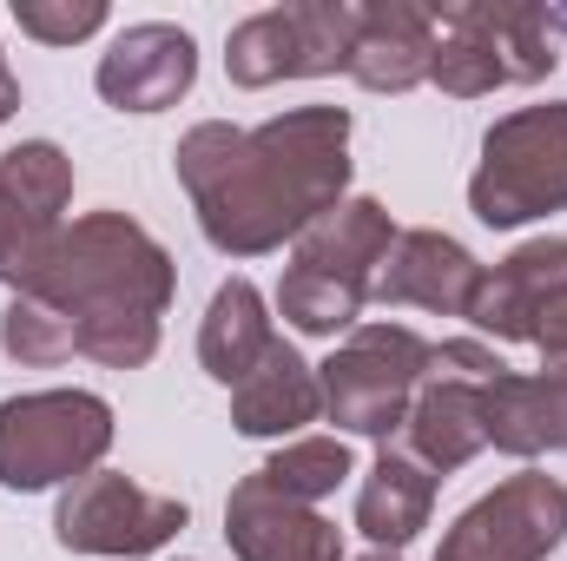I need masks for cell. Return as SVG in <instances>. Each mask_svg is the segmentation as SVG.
<instances>
[{
    "mask_svg": "<svg viewBox=\"0 0 567 561\" xmlns=\"http://www.w3.org/2000/svg\"><path fill=\"white\" fill-rule=\"evenodd\" d=\"M178 185L192 192L198 232L225 258H265L284 238H303L350 185V113L297 106L265 126L205 120L178 140Z\"/></svg>",
    "mask_w": 567,
    "mask_h": 561,
    "instance_id": "obj_1",
    "label": "cell"
},
{
    "mask_svg": "<svg viewBox=\"0 0 567 561\" xmlns=\"http://www.w3.org/2000/svg\"><path fill=\"white\" fill-rule=\"evenodd\" d=\"M13 297L53 304L73 324L80 357H93L106 370H140L158 350V317L172 304V258L140 218L93 212L53 238L47 265Z\"/></svg>",
    "mask_w": 567,
    "mask_h": 561,
    "instance_id": "obj_2",
    "label": "cell"
},
{
    "mask_svg": "<svg viewBox=\"0 0 567 561\" xmlns=\"http://www.w3.org/2000/svg\"><path fill=\"white\" fill-rule=\"evenodd\" d=\"M468 212L495 232L567 212V100L522 106L488 126L482 165L468 178Z\"/></svg>",
    "mask_w": 567,
    "mask_h": 561,
    "instance_id": "obj_3",
    "label": "cell"
},
{
    "mask_svg": "<svg viewBox=\"0 0 567 561\" xmlns=\"http://www.w3.org/2000/svg\"><path fill=\"white\" fill-rule=\"evenodd\" d=\"M113 449V410L93 390H33L0 404V489H53L100 469Z\"/></svg>",
    "mask_w": 567,
    "mask_h": 561,
    "instance_id": "obj_4",
    "label": "cell"
},
{
    "mask_svg": "<svg viewBox=\"0 0 567 561\" xmlns=\"http://www.w3.org/2000/svg\"><path fill=\"white\" fill-rule=\"evenodd\" d=\"M423 377H429V344L410 324H357L330 350V364H317L330 422H343L350 436H377V442H390L410 422Z\"/></svg>",
    "mask_w": 567,
    "mask_h": 561,
    "instance_id": "obj_5",
    "label": "cell"
},
{
    "mask_svg": "<svg viewBox=\"0 0 567 561\" xmlns=\"http://www.w3.org/2000/svg\"><path fill=\"white\" fill-rule=\"evenodd\" d=\"M185 502L178 496H152L133 476L120 469H93L80 476L60 509H53V536L60 549H80V555H158L178 529H185Z\"/></svg>",
    "mask_w": 567,
    "mask_h": 561,
    "instance_id": "obj_6",
    "label": "cell"
},
{
    "mask_svg": "<svg viewBox=\"0 0 567 561\" xmlns=\"http://www.w3.org/2000/svg\"><path fill=\"white\" fill-rule=\"evenodd\" d=\"M567 542V489L542 469L495 482L475 509L455 516L435 561H542Z\"/></svg>",
    "mask_w": 567,
    "mask_h": 561,
    "instance_id": "obj_7",
    "label": "cell"
},
{
    "mask_svg": "<svg viewBox=\"0 0 567 561\" xmlns=\"http://www.w3.org/2000/svg\"><path fill=\"white\" fill-rule=\"evenodd\" d=\"M73 198V159L53 140H27L0 159V284L27 290L66 232L60 212Z\"/></svg>",
    "mask_w": 567,
    "mask_h": 561,
    "instance_id": "obj_8",
    "label": "cell"
},
{
    "mask_svg": "<svg viewBox=\"0 0 567 561\" xmlns=\"http://www.w3.org/2000/svg\"><path fill=\"white\" fill-rule=\"evenodd\" d=\"M192 80H198V47H192V33L172 27V20H140V27H126V33L100 53V73H93L100 100L120 106V113H165V106H178V100L192 93Z\"/></svg>",
    "mask_w": 567,
    "mask_h": 561,
    "instance_id": "obj_9",
    "label": "cell"
},
{
    "mask_svg": "<svg viewBox=\"0 0 567 561\" xmlns=\"http://www.w3.org/2000/svg\"><path fill=\"white\" fill-rule=\"evenodd\" d=\"M225 542L238 561H343V529L310 502L278 496L265 476H245L225 502Z\"/></svg>",
    "mask_w": 567,
    "mask_h": 561,
    "instance_id": "obj_10",
    "label": "cell"
},
{
    "mask_svg": "<svg viewBox=\"0 0 567 561\" xmlns=\"http://www.w3.org/2000/svg\"><path fill=\"white\" fill-rule=\"evenodd\" d=\"M555 290H567V238H528L495 272H482L475 304H468V324L488 330V337H502V344H528Z\"/></svg>",
    "mask_w": 567,
    "mask_h": 561,
    "instance_id": "obj_11",
    "label": "cell"
},
{
    "mask_svg": "<svg viewBox=\"0 0 567 561\" xmlns=\"http://www.w3.org/2000/svg\"><path fill=\"white\" fill-rule=\"evenodd\" d=\"M475 284H482V265L468 258V245H455L442 232H396L370 297L416 304V310H435V317H468Z\"/></svg>",
    "mask_w": 567,
    "mask_h": 561,
    "instance_id": "obj_12",
    "label": "cell"
},
{
    "mask_svg": "<svg viewBox=\"0 0 567 561\" xmlns=\"http://www.w3.org/2000/svg\"><path fill=\"white\" fill-rule=\"evenodd\" d=\"M435 60V13L416 0H363L357 7V53L350 73L370 93H410Z\"/></svg>",
    "mask_w": 567,
    "mask_h": 561,
    "instance_id": "obj_13",
    "label": "cell"
},
{
    "mask_svg": "<svg viewBox=\"0 0 567 561\" xmlns=\"http://www.w3.org/2000/svg\"><path fill=\"white\" fill-rule=\"evenodd\" d=\"M403 449L423 462L429 476H455L468 469L482 449H488V429H482V384L468 377H423L410 422H403Z\"/></svg>",
    "mask_w": 567,
    "mask_h": 561,
    "instance_id": "obj_14",
    "label": "cell"
},
{
    "mask_svg": "<svg viewBox=\"0 0 567 561\" xmlns=\"http://www.w3.org/2000/svg\"><path fill=\"white\" fill-rule=\"evenodd\" d=\"M390 245H396L390 212H383L377 198H343V205H330V212L297 238V265H303V272H323V278H337V284L370 290L377 272H383V258H390Z\"/></svg>",
    "mask_w": 567,
    "mask_h": 561,
    "instance_id": "obj_15",
    "label": "cell"
},
{
    "mask_svg": "<svg viewBox=\"0 0 567 561\" xmlns=\"http://www.w3.org/2000/svg\"><path fill=\"white\" fill-rule=\"evenodd\" d=\"M429 509H435V476L403 449V442H383L377 469L363 476L357 489V529L377 542V549H410L429 529Z\"/></svg>",
    "mask_w": 567,
    "mask_h": 561,
    "instance_id": "obj_16",
    "label": "cell"
},
{
    "mask_svg": "<svg viewBox=\"0 0 567 561\" xmlns=\"http://www.w3.org/2000/svg\"><path fill=\"white\" fill-rule=\"evenodd\" d=\"M317 417H323V384H317V370L284 337L265 350V364L231 390L238 436H297L303 422H317Z\"/></svg>",
    "mask_w": 567,
    "mask_h": 561,
    "instance_id": "obj_17",
    "label": "cell"
},
{
    "mask_svg": "<svg viewBox=\"0 0 567 561\" xmlns=\"http://www.w3.org/2000/svg\"><path fill=\"white\" fill-rule=\"evenodd\" d=\"M271 344H278V330H271V317H265L258 284L251 278L218 284V297H212V310H205V330H198V357H205V370H212L225 390H238V384L265 364Z\"/></svg>",
    "mask_w": 567,
    "mask_h": 561,
    "instance_id": "obj_18",
    "label": "cell"
},
{
    "mask_svg": "<svg viewBox=\"0 0 567 561\" xmlns=\"http://www.w3.org/2000/svg\"><path fill=\"white\" fill-rule=\"evenodd\" d=\"M435 13V60H429V80L449 93V100H482L495 86H508L502 73V53L475 13V0H455V7H429Z\"/></svg>",
    "mask_w": 567,
    "mask_h": 561,
    "instance_id": "obj_19",
    "label": "cell"
},
{
    "mask_svg": "<svg viewBox=\"0 0 567 561\" xmlns=\"http://www.w3.org/2000/svg\"><path fill=\"white\" fill-rule=\"evenodd\" d=\"M225 73L231 86H278V80H303V40H297V13L271 7V13H251L231 27L225 40Z\"/></svg>",
    "mask_w": 567,
    "mask_h": 561,
    "instance_id": "obj_20",
    "label": "cell"
},
{
    "mask_svg": "<svg viewBox=\"0 0 567 561\" xmlns=\"http://www.w3.org/2000/svg\"><path fill=\"white\" fill-rule=\"evenodd\" d=\"M363 304H370V290L337 284V278H323V272H303V265H290V272H284V284H278L284 324H297L303 337H337V330H357Z\"/></svg>",
    "mask_w": 567,
    "mask_h": 561,
    "instance_id": "obj_21",
    "label": "cell"
},
{
    "mask_svg": "<svg viewBox=\"0 0 567 561\" xmlns=\"http://www.w3.org/2000/svg\"><path fill=\"white\" fill-rule=\"evenodd\" d=\"M258 476H265L278 496L317 509L323 496L343 489V476H350V442H343V436H297V442H284Z\"/></svg>",
    "mask_w": 567,
    "mask_h": 561,
    "instance_id": "obj_22",
    "label": "cell"
},
{
    "mask_svg": "<svg viewBox=\"0 0 567 561\" xmlns=\"http://www.w3.org/2000/svg\"><path fill=\"white\" fill-rule=\"evenodd\" d=\"M0 350H7L13 364L53 370V364L80 357V337H73V324H66L53 304H40V297H13L7 317H0Z\"/></svg>",
    "mask_w": 567,
    "mask_h": 561,
    "instance_id": "obj_23",
    "label": "cell"
},
{
    "mask_svg": "<svg viewBox=\"0 0 567 561\" xmlns=\"http://www.w3.org/2000/svg\"><path fill=\"white\" fill-rule=\"evenodd\" d=\"M13 20L40 47H73L106 27V0H13Z\"/></svg>",
    "mask_w": 567,
    "mask_h": 561,
    "instance_id": "obj_24",
    "label": "cell"
},
{
    "mask_svg": "<svg viewBox=\"0 0 567 561\" xmlns=\"http://www.w3.org/2000/svg\"><path fill=\"white\" fill-rule=\"evenodd\" d=\"M548 364H567V290L548 297V310H542V324H535V337H528Z\"/></svg>",
    "mask_w": 567,
    "mask_h": 561,
    "instance_id": "obj_25",
    "label": "cell"
},
{
    "mask_svg": "<svg viewBox=\"0 0 567 561\" xmlns=\"http://www.w3.org/2000/svg\"><path fill=\"white\" fill-rule=\"evenodd\" d=\"M13 113H20V80H13V73L0 67V126H7Z\"/></svg>",
    "mask_w": 567,
    "mask_h": 561,
    "instance_id": "obj_26",
    "label": "cell"
},
{
    "mask_svg": "<svg viewBox=\"0 0 567 561\" xmlns=\"http://www.w3.org/2000/svg\"><path fill=\"white\" fill-rule=\"evenodd\" d=\"M363 561H403V555H390V549H377V555H363Z\"/></svg>",
    "mask_w": 567,
    "mask_h": 561,
    "instance_id": "obj_27",
    "label": "cell"
},
{
    "mask_svg": "<svg viewBox=\"0 0 567 561\" xmlns=\"http://www.w3.org/2000/svg\"><path fill=\"white\" fill-rule=\"evenodd\" d=\"M0 67H7V60H0Z\"/></svg>",
    "mask_w": 567,
    "mask_h": 561,
    "instance_id": "obj_28",
    "label": "cell"
}]
</instances>
